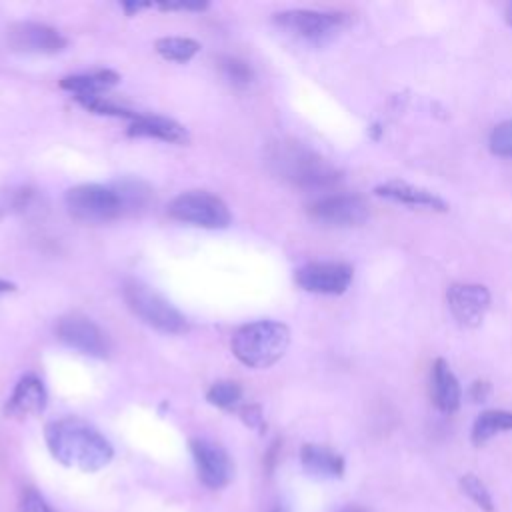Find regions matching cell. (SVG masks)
I'll list each match as a JSON object with an SVG mask.
<instances>
[{
    "label": "cell",
    "mask_w": 512,
    "mask_h": 512,
    "mask_svg": "<svg viewBox=\"0 0 512 512\" xmlns=\"http://www.w3.org/2000/svg\"><path fill=\"white\" fill-rule=\"evenodd\" d=\"M56 334L60 342H64L68 348L78 350L80 354H86L92 358H106L110 352L108 336L90 318L66 316L58 322Z\"/></svg>",
    "instance_id": "12"
},
{
    "label": "cell",
    "mask_w": 512,
    "mask_h": 512,
    "mask_svg": "<svg viewBox=\"0 0 512 512\" xmlns=\"http://www.w3.org/2000/svg\"><path fill=\"white\" fill-rule=\"evenodd\" d=\"M68 214L86 224H104L122 216V204L112 184H80L64 196Z\"/></svg>",
    "instance_id": "6"
},
{
    "label": "cell",
    "mask_w": 512,
    "mask_h": 512,
    "mask_svg": "<svg viewBox=\"0 0 512 512\" xmlns=\"http://www.w3.org/2000/svg\"><path fill=\"white\" fill-rule=\"evenodd\" d=\"M460 386L446 360L438 358L432 366V400L440 412H454L460 406Z\"/></svg>",
    "instance_id": "18"
},
{
    "label": "cell",
    "mask_w": 512,
    "mask_h": 512,
    "mask_svg": "<svg viewBox=\"0 0 512 512\" xmlns=\"http://www.w3.org/2000/svg\"><path fill=\"white\" fill-rule=\"evenodd\" d=\"M374 192L380 198L408 204V206H420V208H430V210H438V212H444L448 208L446 202L440 196H436L434 192L420 188V186H412L408 182H398V180L384 182V184H378L374 188Z\"/></svg>",
    "instance_id": "16"
},
{
    "label": "cell",
    "mask_w": 512,
    "mask_h": 512,
    "mask_svg": "<svg viewBox=\"0 0 512 512\" xmlns=\"http://www.w3.org/2000/svg\"><path fill=\"white\" fill-rule=\"evenodd\" d=\"M6 44L22 54H58L66 48V38L52 26L40 22H14L6 28Z\"/></svg>",
    "instance_id": "8"
},
{
    "label": "cell",
    "mask_w": 512,
    "mask_h": 512,
    "mask_svg": "<svg viewBox=\"0 0 512 512\" xmlns=\"http://www.w3.org/2000/svg\"><path fill=\"white\" fill-rule=\"evenodd\" d=\"M218 68H220V74L224 76V80L236 88H246L254 80V72H252L250 64L236 56H222L218 60Z\"/></svg>",
    "instance_id": "25"
},
{
    "label": "cell",
    "mask_w": 512,
    "mask_h": 512,
    "mask_svg": "<svg viewBox=\"0 0 512 512\" xmlns=\"http://www.w3.org/2000/svg\"><path fill=\"white\" fill-rule=\"evenodd\" d=\"M490 150L496 156H504V158H512V120H506L502 124H498L492 134H490Z\"/></svg>",
    "instance_id": "27"
},
{
    "label": "cell",
    "mask_w": 512,
    "mask_h": 512,
    "mask_svg": "<svg viewBox=\"0 0 512 512\" xmlns=\"http://www.w3.org/2000/svg\"><path fill=\"white\" fill-rule=\"evenodd\" d=\"M342 512H366V510H362V508H346Z\"/></svg>",
    "instance_id": "36"
},
{
    "label": "cell",
    "mask_w": 512,
    "mask_h": 512,
    "mask_svg": "<svg viewBox=\"0 0 512 512\" xmlns=\"http://www.w3.org/2000/svg\"><path fill=\"white\" fill-rule=\"evenodd\" d=\"M168 216L178 222L210 230L228 228L232 222L226 202L208 190H188L174 196L168 204Z\"/></svg>",
    "instance_id": "5"
},
{
    "label": "cell",
    "mask_w": 512,
    "mask_h": 512,
    "mask_svg": "<svg viewBox=\"0 0 512 512\" xmlns=\"http://www.w3.org/2000/svg\"><path fill=\"white\" fill-rule=\"evenodd\" d=\"M190 452L198 478L204 486L218 490L232 480L234 466L228 452L220 444L206 438H192Z\"/></svg>",
    "instance_id": "9"
},
{
    "label": "cell",
    "mask_w": 512,
    "mask_h": 512,
    "mask_svg": "<svg viewBox=\"0 0 512 512\" xmlns=\"http://www.w3.org/2000/svg\"><path fill=\"white\" fill-rule=\"evenodd\" d=\"M290 330L276 320H256L240 326L230 340L232 354L248 368H268L288 350Z\"/></svg>",
    "instance_id": "3"
},
{
    "label": "cell",
    "mask_w": 512,
    "mask_h": 512,
    "mask_svg": "<svg viewBox=\"0 0 512 512\" xmlns=\"http://www.w3.org/2000/svg\"><path fill=\"white\" fill-rule=\"evenodd\" d=\"M156 52L170 62H188L200 52V42L184 36H162L154 42Z\"/></svg>",
    "instance_id": "22"
},
{
    "label": "cell",
    "mask_w": 512,
    "mask_h": 512,
    "mask_svg": "<svg viewBox=\"0 0 512 512\" xmlns=\"http://www.w3.org/2000/svg\"><path fill=\"white\" fill-rule=\"evenodd\" d=\"M240 418H242V422H244L246 426H250V428H262V424H264L262 410H260V406H256V404L244 406V408L240 410Z\"/></svg>",
    "instance_id": "30"
},
{
    "label": "cell",
    "mask_w": 512,
    "mask_h": 512,
    "mask_svg": "<svg viewBox=\"0 0 512 512\" xmlns=\"http://www.w3.org/2000/svg\"><path fill=\"white\" fill-rule=\"evenodd\" d=\"M44 438L50 454L68 468L96 472L110 464L112 444L88 422L68 416L46 426Z\"/></svg>",
    "instance_id": "1"
},
{
    "label": "cell",
    "mask_w": 512,
    "mask_h": 512,
    "mask_svg": "<svg viewBox=\"0 0 512 512\" xmlns=\"http://www.w3.org/2000/svg\"><path fill=\"white\" fill-rule=\"evenodd\" d=\"M460 488L462 492L484 512H494L496 506H494V498L490 494V490L486 488V484L474 476V474H464L460 478Z\"/></svg>",
    "instance_id": "26"
},
{
    "label": "cell",
    "mask_w": 512,
    "mask_h": 512,
    "mask_svg": "<svg viewBox=\"0 0 512 512\" xmlns=\"http://www.w3.org/2000/svg\"><path fill=\"white\" fill-rule=\"evenodd\" d=\"M506 18H508V24L512 26V4L508 6V10H506Z\"/></svg>",
    "instance_id": "34"
},
{
    "label": "cell",
    "mask_w": 512,
    "mask_h": 512,
    "mask_svg": "<svg viewBox=\"0 0 512 512\" xmlns=\"http://www.w3.org/2000/svg\"><path fill=\"white\" fill-rule=\"evenodd\" d=\"M86 110L94 112V114H100V116H116V118H128L130 122L140 114V112H134L122 104H116L114 100H110L108 96L104 94H96V96H80L76 98Z\"/></svg>",
    "instance_id": "23"
},
{
    "label": "cell",
    "mask_w": 512,
    "mask_h": 512,
    "mask_svg": "<svg viewBox=\"0 0 512 512\" xmlns=\"http://www.w3.org/2000/svg\"><path fill=\"white\" fill-rule=\"evenodd\" d=\"M18 512H54V510L50 508V504L44 500L40 492H36L34 488H26Z\"/></svg>",
    "instance_id": "29"
},
{
    "label": "cell",
    "mask_w": 512,
    "mask_h": 512,
    "mask_svg": "<svg viewBox=\"0 0 512 512\" xmlns=\"http://www.w3.org/2000/svg\"><path fill=\"white\" fill-rule=\"evenodd\" d=\"M308 214L326 226H358L368 218V206L354 194H328L314 200Z\"/></svg>",
    "instance_id": "11"
},
{
    "label": "cell",
    "mask_w": 512,
    "mask_h": 512,
    "mask_svg": "<svg viewBox=\"0 0 512 512\" xmlns=\"http://www.w3.org/2000/svg\"><path fill=\"white\" fill-rule=\"evenodd\" d=\"M206 400L222 410H232L238 406V402L242 400V388L238 382L232 380H220L214 382L208 392H206Z\"/></svg>",
    "instance_id": "24"
},
{
    "label": "cell",
    "mask_w": 512,
    "mask_h": 512,
    "mask_svg": "<svg viewBox=\"0 0 512 512\" xmlns=\"http://www.w3.org/2000/svg\"><path fill=\"white\" fill-rule=\"evenodd\" d=\"M120 82V74L114 70H94L84 74H70L60 80V88L66 92H72L74 98L80 96H96L104 94L108 88L116 86Z\"/></svg>",
    "instance_id": "19"
},
{
    "label": "cell",
    "mask_w": 512,
    "mask_h": 512,
    "mask_svg": "<svg viewBox=\"0 0 512 512\" xmlns=\"http://www.w3.org/2000/svg\"><path fill=\"white\" fill-rule=\"evenodd\" d=\"M488 394H490V384H488V382L478 380V382H474L472 388H470V398H472L474 402H484V400L488 398Z\"/></svg>",
    "instance_id": "32"
},
{
    "label": "cell",
    "mask_w": 512,
    "mask_h": 512,
    "mask_svg": "<svg viewBox=\"0 0 512 512\" xmlns=\"http://www.w3.org/2000/svg\"><path fill=\"white\" fill-rule=\"evenodd\" d=\"M16 290V286L12 284V282H8V280H2L0 278V296L2 294H6V292H14Z\"/></svg>",
    "instance_id": "33"
},
{
    "label": "cell",
    "mask_w": 512,
    "mask_h": 512,
    "mask_svg": "<svg viewBox=\"0 0 512 512\" xmlns=\"http://www.w3.org/2000/svg\"><path fill=\"white\" fill-rule=\"evenodd\" d=\"M154 8L162 12H172V10H186V12H200L208 8V2L204 0H162L154 2Z\"/></svg>",
    "instance_id": "28"
},
{
    "label": "cell",
    "mask_w": 512,
    "mask_h": 512,
    "mask_svg": "<svg viewBox=\"0 0 512 512\" xmlns=\"http://www.w3.org/2000/svg\"><path fill=\"white\" fill-rule=\"evenodd\" d=\"M300 462L302 468L322 480H332V478H342L344 474V458L320 444H304L300 450Z\"/></svg>",
    "instance_id": "17"
},
{
    "label": "cell",
    "mask_w": 512,
    "mask_h": 512,
    "mask_svg": "<svg viewBox=\"0 0 512 512\" xmlns=\"http://www.w3.org/2000/svg\"><path fill=\"white\" fill-rule=\"evenodd\" d=\"M446 298L454 318L468 328L478 326L490 306V292L480 284H452Z\"/></svg>",
    "instance_id": "13"
},
{
    "label": "cell",
    "mask_w": 512,
    "mask_h": 512,
    "mask_svg": "<svg viewBox=\"0 0 512 512\" xmlns=\"http://www.w3.org/2000/svg\"><path fill=\"white\" fill-rule=\"evenodd\" d=\"M146 8H154V2H144V0H128V2H122V10L126 12V16H134L138 14L140 10H146Z\"/></svg>",
    "instance_id": "31"
},
{
    "label": "cell",
    "mask_w": 512,
    "mask_h": 512,
    "mask_svg": "<svg viewBox=\"0 0 512 512\" xmlns=\"http://www.w3.org/2000/svg\"><path fill=\"white\" fill-rule=\"evenodd\" d=\"M46 404H48V394H46L44 382L34 374H26L18 380L12 396L6 402L4 412L10 418H28V416L42 414Z\"/></svg>",
    "instance_id": "14"
},
{
    "label": "cell",
    "mask_w": 512,
    "mask_h": 512,
    "mask_svg": "<svg viewBox=\"0 0 512 512\" xmlns=\"http://www.w3.org/2000/svg\"><path fill=\"white\" fill-rule=\"evenodd\" d=\"M274 22L298 40L308 44H324L342 28L344 16L338 12L320 10H284L274 14Z\"/></svg>",
    "instance_id": "7"
},
{
    "label": "cell",
    "mask_w": 512,
    "mask_h": 512,
    "mask_svg": "<svg viewBox=\"0 0 512 512\" xmlns=\"http://www.w3.org/2000/svg\"><path fill=\"white\" fill-rule=\"evenodd\" d=\"M112 186L120 198L122 216H132L142 212L152 200L150 186L138 178H122L118 182H112Z\"/></svg>",
    "instance_id": "20"
},
{
    "label": "cell",
    "mask_w": 512,
    "mask_h": 512,
    "mask_svg": "<svg viewBox=\"0 0 512 512\" xmlns=\"http://www.w3.org/2000/svg\"><path fill=\"white\" fill-rule=\"evenodd\" d=\"M512 430V412L508 410H486L482 412L472 426V442L476 446L488 442L500 432Z\"/></svg>",
    "instance_id": "21"
},
{
    "label": "cell",
    "mask_w": 512,
    "mask_h": 512,
    "mask_svg": "<svg viewBox=\"0 0 512 512\" xmlns=\"http://www.w3.org/2000/svg\"><path fill=\"white\" fill-rule=\"evenodd\" d=\"M128 136L132 138H154L168 144L184 146L190 142V132L176 120L158 114H138L130 126Z\"/></svg>",
    "instance_id": "15"
},
{
    "label": "cell",
    "mask_w": 512,
    "mask_h": 512,
    "mask_svg": "<svg viewBox=\"0 0 512 512\" xmlns=\"http://www.w3.org/2000/svg\"><path fill=\"white\" fill-rule=\"evenodd\" d=\"M352 268L342 262H310L294 272V282L312 294H342L352 282Z\"/></svg>",
    "instance_id": "10"
},
{
    "label": "cell",
    "mask_w": 512,
    "mask_h": 512,
    "mask_svg": "<svg viewBox=\"0 0 512 512\" xmlns=\"http://www.w3.org/2000/svg\"><path fill=\"white\" fill-rule=\"evenodd\" d=\"M274 172L302 190H326L340 180V172L302 144H276L270 152Z\"/></svg>",
    "instance_id": "2"
},
{
    "label": "cell",
    "mask_w": 512,
    "mask_h": 512,
    "mask_svg": "<svg viewBox=\"0 0 512 512\" xmlns=\"http://www.w3.org/2000/svg\"><path fill=\"white\" fill-rule=\"evenodd\" d=\"M122 292L128 308L150 328L162 334H182L188 330L184 314L150 286L130 280L124 284Z\"/></svg>",
    "instance_id": "4"
},
{
    "label": "cell",
    "mask_w": 512,
    "mask_h": 512,
    "mask_svg": "<svg viewBox=\"0 0 512 512\" xmlns=\"http://www.w3.org/2000/svg\"><path fill=\"white\" fill-rule=\"evenodd\" d=\"M270 512H288V508H284V506H276L274 510H270Z\"/></svg>",
    "instance_id": "35"
}]
</instances>
